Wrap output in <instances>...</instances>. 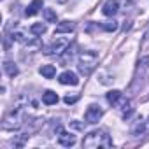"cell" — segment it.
I'll use <instances>...</instances> for the list:
<instances>
[{"label": "cell", "instance_id": "obj_1", "mask_svg": "<svg viewBox=\"0 0 149 149\" xmlns=\"http://www.w3.org/2000/svg\"><path fill=\"white\" fill-rule=\"evenodd\" d=\"M112 139L104 130H93L83 139V147L86 149H97V147H111Z\"/></svg>", "mask_w": 149, "mask_h": 149}, {"label": "cell", "instance_id": "obj_2", "mask_svg": "<svg viewBox=\"0 0 149 149\" xmlns=\"http://www.w3.org/2000/svg\"><path fill=\"white\" fill-rule=\"evenodd\" d=\"M97 65H98V54L95 51H83L79 54V65H77V68H79V72L83 74V76L88 77L90 74L97 68Z\"/></svg>", "mask_w": 149, "mask_h": 149}, {"label": "cell", "instance_id": "obj_3", "mask_svg": "<svg viewBox=\"0 0 149 149\" xmlns=\"http://www.w3.org/2000/svg\"><path fill=\"white\" fill-rule=\"evenodd\" d=\"M68 46H70V39H67V37H56V39H53L42 51H44V54H47V56H51V54H61L63 51L68 49Z\"/></svg>", "mask_w": 149, "mask_h": 149}, {"label": "cell", "instance_id": "obj_4", "mask_svg": "<svg viewBox=\"0 0 149 149\" xmlns=\"http://www.w3.org/2000/svg\"><path fill=\"white\" fill-rule=\"evenodd\" d=\"M21 112H23V107H14V111L9 114V116H6V119H4V130H14V128H19L21 125H23V116H21Z\"/></svg>", "mask_w": 149, "mask_h": 149}, {"label": "cell", "instance_id": "obj_5", "mask_svg": "<svg viewBox=\"0 0 149 149\" xmlns=\"http://www.w3.org/2000/svg\"><path fill=\"white\" fill-rule=\"evenodd\" d=\"M102 116H104V111L100 109V105H90V107L86 109V114H84V118H86V121H88L90 125L98 123Z\"/></svg>", "mask_w": 149, "mask_h": 149}, {"label": "cell", "instance_id": "obj_6", "mask_svg": "<svg viewBox=\"0 0 149 149\" xmlns=\"http://www.w3.org/2000/svg\"><path fill=\"white\" fill-rule=\"evenodd\" d=\"M58 144H60V146H65V147H70V146L76 144V135L60 130V132H58Z\"/></svg>", "mask_w": 149, "mask_h": 149}, {"label": "cell", "instance_id": "obj_7", "mask_svg": "<svg viewBox=\"0 0 149 149\" xmlns=\"http://www.w3.org/2000/svg\"><path fill=\"white\" fill-rule=\"evenodd\" d=\"M61 84H70V86H77L79 84V79H77V76L74 72H70V70H65L63 74H60V79H58Z\"/></svg>", "mask_w": 149, "mask_h": 149}, {"label": "cell", "instance_id": "obj_8", "mask_svg": "<svg viewBox=\"0 0 149 149\" xmlns=\"http://www.w3.org/2000/svg\"><path fill=\"white\" fill-rule=\"evenodd\" d=\"M118 11H119V2L118 0H107L104 4V7H102V13L105 16H114Z\"/></svg>", "mask_w": 149, "mask_h": 149}, {"label": "cell", "instance_id": "obj_9", "mask_svg": "<svg viewBox=\"0 0 149 149\" xmlns=\"http://www.w3.org/2000/svg\"><path fill=\"white\" fill-rule=\"evenodd\" d=\"M132 133H133L135 137H140V135H149V118H147L146 121H139V123L133 126Z\"/></svg>", "mask_w": 149, "mask_h": 149}, {"label": "cell", "instance_id": "obj_10", "mask_svg": "<svg viewBox=\"0 0 149 149\" xmlns=\"http://www.w3.org/2000/svg\"><path fill=\"white\" fill-rule=\"evenodd\" d=\"M74 28H76V25L72 21H61L56 25V33H70L74 32Z\"/></svg>", "mask_w": 149, "mask_h": 149}, {"label": "cell", "instance_id": "obj_11", "mask_svg": "<svg viewBox=\"0 0 149 149\" xmlns=\"http://www.w3.org/2000/svg\"><path fill=\"white\" fill-rule=\"evenodd\" d=\"M42 102H44L46 105H54V104H58V95H56L54 91L47 90V91L42 93Z\"/></svg>", "mask_w": 149, "mask_h": 149}, {"label": "cell", "instance_id": "obj_12", "mask_svg": "<svg viewBox=\"0 0 149 149\" xmlns=\"http://www.w3.org/2000/svg\"><path fill=\"white\" fill-rule=\"evenodd\" d=\"M39 72L42 74L46 79H53V77L56 76V67H54V65H42V67L39 68Z\"/></svg>", "mask_w": 149, "mask_h": 149}, {"label": "cell", "instance_id": "obj_13", "mask_svg": "<svg viewBox=\"0 0 149 149\" xmlns=\"http://www.w3.org/2000/svg\"><path fill=\"white\" fill-rule=\"evenodd\" d=\"M40 9H42V0H33V2L26 7L25 14H26V16H35Z\"/></svg>", "mask_w": 149, "mask_h": 149}, {"label": "cell", "instance_id": "obj_14", "mask_svg": "<svg viewBox=\"0 0 149 149\" xmlns=\"http://www.w3.org/2000/svg\"><path fill=\"white\" fill-rule=\"evenodd\" d=\"M4 70H6V74H7V76L9 77H14V76H18V67L14 65V63H11V61H6L4 63Z\"/></svg>", "mask_w": 149, "mask_h": 149}, {"label": "cell", "instance_id": "obj_15", "mask_svg": "<svg viewBox=\"0 0 149 149\" xmlns=\"http://www.w3.org/2000/svg\"><path fill=\"white\" fill-rule=\"evenodd\" d=\"M119 100H121V91H118V90H112V91H109V93H107V102H109V104L116 105Z\"/></svg>", "mask_w": 149, "mask_h": 149}, {"label": "cell", "instance_id": "obj_16", "mask_svg": "<svg viewBox=\"0 0 149 149\" xmlns=\"http://www.w3.org/2000/svg\"><path fill=\"white\" fill-rule=\"evenodd\" d=\"M30 32H32L33 35H42V33H46V25H42V23H35V25L30 26Z\"/></svg>", "mask_w": 149, "mask_h": 149}, {"label": "cell", "instance_id": "obj_17", "mask_svg": "<svg viewBox=\"0 0 149 149\" xmlns=\"http://www.w3.org/2000/svg\"><path fill=\"white\" fill-rule=\"evenodd\" d=\"M44 18H46V21L47 23H56V13L53 11V9H44Z\"/></svg>", "mask_w": 149, "mask_h": 149}, {"label": "cell", "instance_id": "obj_18", "mask_svg": "<svg viewBox=\"0 0 149 149\" xmlns=\"http://www.w3.org/2000/svg\"><path fill=\"white\" fill-rule=\"evenodd\" d=\"M100 26H102L105 32H116V30H118V23H116L114 19H112V21H104Z\"/></svg>", "mask_w": 149, "mask_h": 149}, {"label": "cell", "instance_id": "obj_19", "mask_svg": "<svg viewBox=\"0 0 149 149\" xmlns=\"http://www.w3.org/2000/svg\"><path fill=\"white\" fill-rule=\"evenodd\" d=\"M79 100V95H67L65 98H63V102L67 104V105H72V104H76Z\"/></svg>", "mask_w": 149, "mask_h": 149}, {"label": "cell", "instance_id": "obj_20", "mask_svg": "<svg viewBox=\"0 0 149 149\" xmlns=\"http://www.w3.org/2000/svg\"><path fill=\"white\" fill-rule=\"evenodd\" d=\"M70 126L76 128V130H84V125L83 123H77V121H70Z\"/></svg>", "mask_w": 149, "mask_h": 149}, {"label": "cell", "instance_id": "obj_21", "mask_svg": "<svg viewBox=\"0 0 149 149\" xmlns=\"http://www.w3.org/2000/svg\"><path fill=\"white\" fill-rule=\"evenodd\" d=\"M146 40H149V30L146 32Z\"/></svg>", "mask_w": 149, "mask_h": 149}]
</instances>
